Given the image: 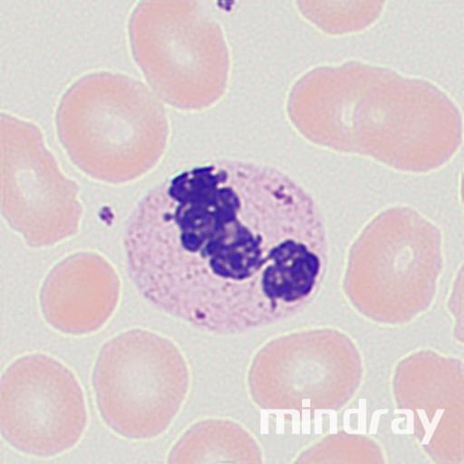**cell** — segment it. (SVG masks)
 <instances>
[{
	"instance_id": "obj_8",
	"label": "cell",
	"mask_w": 464,
	"mask_h": 464,
	"mask_svg": "<svg viewBox=\"0 0 464 464\" xmlns=\"http://www.w3.org/2000/svg\"><path fill=\"white\" fill-rule=\"evenodd\" d=\"M248 434L240 424L208 419L191 426L173 445L169 463L246 462L242 456Z\"/></svg>"
},
{
	"instance_id": "obj_3",
	"label": "cell",
	"mask_w": 464,
	"mask_h": 464,
	"mask_svg": "<svg viewBox=\"0 0 464 464\" xmlns=\"http://www.w3.org/2000/svg\"><path fill=\"white\" fill-rule=\"evenodd\" d=\"M134 61L155 94L201 111L225 94L230 54L219 24L195 2H144L129 24Z\"/></svg>"
},
{
	"instance_id": "obj_1",
	"label": "cell",
	"mask_w": 464,
	"mask_h": 464,
	"mask_svg": "<svg viewBox=\"0 0 464 464\" xmlns=\"http://www.w3.org/2000/svg\"><path fill=\"white\" fill-rule=\"evenodd\" d=\"M328 240L319 206L286 173L220 160L151 189L129 218L124 248L153 308L231 335L305 310L325 277Z\"/></svg>"
},
{
	"instance_id": "obj_6",
	"label": "cell",
	"mask_w": 464,
	"mask_h": 464,
	"mask_svg": "<svg viewBox=\"0 0 464 464\" xmlns=\"http://www.w3.org/2000/svg\"><path fill=\"white\" fill-rule=\"evenodd\" d=\"M82 386L62 362L31 353L12 362L0 382V430L24 454L50 458L73 449L88 426Z\"/></svg>"
},
{
	"instance_id": "obj_2",
	"label": "cell",
	"mask_w": 464,
	"mask_h": 464,
	"mask_svg": "<svg viewBox=\"0 0 464 464\" xmlns=\"http://www.w3.org/2000/svg\"><path fill=\"white\" fill-rule=\"evenodd\" d=\"M55 126L74 165L109 185L144 177L163 156L169 134L158 96L131 77L107 72L87 74L68 88Z\"/></svg>"
},
{
	"instance_id": "obj_7",
	"label": "cell",
	"mask_w": 464,
	"mask_h": 464,
	"mask_svg": "<svg viewBox=\"0 0 464 464\" xmlns=\"http://www.w3.org/2000/svg\"><path fill=\"white\" fill-rule=\"evenodd\" d=\"M121 279L102 255L83 251L58 262L40 290L44 319L55 331L73 336L98 332L121 299Z\"/></svg>"
},
{
	"instance_id": "obj_5",
	"label": "cell",
	"mask_w": 464,
	"mask_h": 464,
	"mask_svg": "<svg viewBox=\"0 0 464 464\" xmlns=\"http://www.w3.org/2000/svg\"><path fill=\"white\" fill-rule=\"evenodd\" d=\"M2 209L7 224L34 249L77 236L80 188L65 177L34 124L2 115Z\"/></svg>"
},
{
	"instance_id": "obj_4",
	"label": "cell",
	"mask_w": 464,
	"mask_h": 464,
	"mask_svg": "<svg viewBox=\"0 0 464 464\" xmlns=\"http://www.w3.org/2000/svg\"><path fill=\"white\" fill-rule=\"evenodd\" d=\"M92 382L106 426L122 438L145 440L162 435L178 418L191 377L176 343L135 328L102 346Z\"/></svg>"
}]
</instances>
